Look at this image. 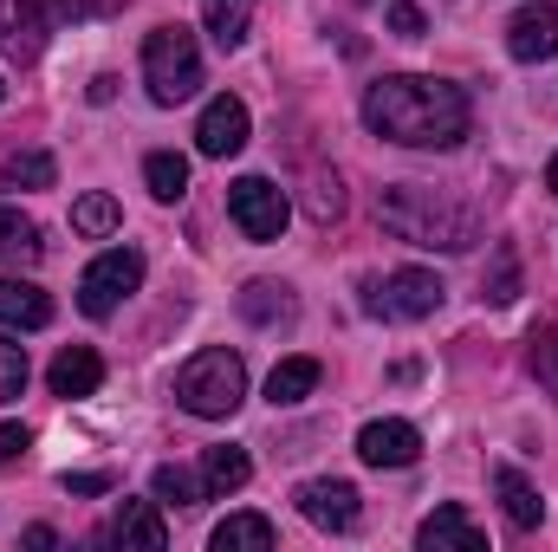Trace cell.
I'll list each match as a JSON object with an SVG mask.
<instances>
[{
  "instance_id": "1",
  "label": "cell",
  "mask_w": 558,
  "mask_h": 552,
  "mask_svg": "<svg viewBox=\"0 0 558 552\" xmlns=\"http://www.w3.org/2000/svg\"><path fill=\"white\" fill-rule=\"evenodd\" d=\"M364 124L384 143H403V149H454L474 124V105L448 79L397 72V79H377L364 92Z\"/></svg>"
},
{
  "instance_id": "2",
  "label": "cell",
  "mask_w": 558,
  "mask_h": 552,
  "mask_svg": "<svg viewBox=\"0 0 558 552\" xmlns=\"http://www.w3.org/2000/svg\"><path fill=\"white\" fill-rule=\"evenodd\" d=\"M377 221L410 241V248H441V254H468L481 241V215L441 189H422V182H390L377 195Z\"/></svg>"
},
{
  "instance_id": "3",
  "label": "cell",
  "mask_w": 558,
  "mask_h": 552,
  "mask_svg": "<svg viewBox=\"0 0 558 552\" xmlns=\"http://www.w3.org/2000/svg\"><path fill=\"white\" fill-rule=\"evenodd\" d=\"M241 397H247V364H241V351H228V345H208V351H195V358L175 371V404L189 416L221 422V416L241 410Z\"/></svg>"
},
{
  "instance_id": "4",
  "label": "cell",
  "mask_w": 558,
  "mask_h": 552,
  "mask_svg": "<svg viewBox=\"0 0 558 552\" xmlns=\"http://www.w3.org/2000/svg\"><path fill=\"white\" fill-rule=\"evenodd\" d=\"M143 85L156 105H189L202 92V46L189 26H156L143 39Z\"/></svg>"
},
{
  "instance_id": "5",
  "label": "cell",
  "mask_w": 558,
  "mask_h": 552,
  "mask_svg": "<svg viewBox=\"0 0 558 552\" xmlns=\"http://www.w3.org/2000/svg\"><path fill=\"white\" fill-rule=\"evenodd\" d=\"M137 286H143V254L137 248H111V254H98L85 267V279H78V312L85 319H111Z\"/></svg>"
},
{
  "instance_id": "6",
  "label": "cell",
  "mask_w": 558,
  "mask_h": 552,
  "mask_svg": "<svg viewBox=\"0 0 558 552\" xmlns=\"http://www.w3.org/2000/svg\"><path fill=\"white\" fill-rule=\"evenodd\" d=\"M228 215H234V228L247 235V241H279L286 235V195H279L267 176H241L234 189H228Z\"/></svg>"
},
{
  "instance_id": "7",
  "label": "cell",
  "mask_w": 558,
  "mask_h": 552,
  "mask_svg": "<svg viewBox=\"0 0 558 552\" xmlns=\"http://www.w3.org/2000/svg\"><path fill=\"white\" fill-rule=\"evenodd\" d=\"M441 292L448 286L428 274V267H397L384 286H371V312H384V319H428L441 305Z\"/></svg>"
},
{
  "instance_id": "8",
  "label": "cell",
  "mask_w": 558,
  "mask_h": 552,
  "mask_svg": "<svg viewBox=\"0 0 558 552\" xmlns=\"http://www.w3.org/2000/svg\"><path fill=\"white\" fill-rule=\"evenodd\" d=\"M357 455H364L371 468H410L422 455V429L403 422V416H377V422L357 429Z\"/></svg>"
},
{
  "instance_id": "9",
  "label": "cell",
  "mask_w": 558,
  "mask_h": 552,
  "mask_svg": "<svg viewBox=\"0 0 558 552\" xmlns=\"http://www.w3.org/2000/svg\"><path fill=\"white\" fill-rule=\"evenodd\" d=\"M299 514L325 533H351L357 527V488L351 481H305L299 488Z\"/></svg>"
},
{
  "instance_id": "10",
  "label": "cell",
  "mask_w": 558,
  "mask_h": 552,
  "mask_svg": "<svg viewBox=\"0 0 558 552\" xmlns=\"http://www.w3.org/2000/svg\"><path fill=\"white\" fill-rule=\"evenodd\" d=\"M507 52H513L520 65L553 59L558 52V7H520V13L507 20Z\"/></svg>"
},
{
  "instance_id": "11",
  "label": "cell",
  "mask_w": 558,
  "mask_h": 552,
  "mask_svg": "<svg viewBox=\"0 0 558 552\" xmlns=\"http://www.w3.org/2000/svg\"><path fill=\"white\" fill-rule=\"evenodd\" d=\"M247 143V105L241 98H208V111H202V124H195V149L202 156H234Z\"/></svg>"
},
{
  "instance_id": "12",
  "label": "cell",
  "mask_w": 558,
  "mask_h": 552,
  "mask_svg": "<svg viewBox=\"0 0 558 552\" xmlns=\"http://www.w3.org/2000/svg\"><path fill=\"white\" fill-rule=\"evenodd\" d=\"M46 384H52V397H92V391L105 384V358H98L92 345H65V351L52 358Z\"/></svg>"
},
{
  "instance_id": "13",
  "label": "cell",
  "mask_w": 558,
  "mask_h": 552,
  "mask_svg": "<svg viewBox=\"0 0 558 552\" xmlns=\"http://www.w3.org/2000/svg\"><path fill=\"white\" fill-rule=\"evenodd\" d=\"M416 547L422 552H481L487 547V533H481L461 507H435V514L416 527Z\"/></svg>"
},
{
  "instance_id": "14",
  "label": "cell",
  "mask_w": 558,
  "mask_h": 552,
  "mask_svg": "<svg viewBox=\"0 0 558 552\" xmlns=\"http://www.w3.org/2000/svg\"><path fill=\"white\" fill-rule=\"evenodd\" d=\"M111 547H143V552L169 547V527H162L156 501H124V507H118V520H111Z\"/></svg>"
},
{
  "instance_id": "15",
  "label": "cell",
  "mask_w": 558,
  "mask_h": 552,
  "mask_svg": "<svg viewBox=\"0 0 558 552\" xmlns=\"http://www.w3.org/2000/svg\"><path fill=\"white\" fill-rule=\"evenodd\" d=\"M494 494H500V507H507V520H513L520 533H533V527L546 520V501H539V488H533L520 468H507V461L494 468Z\"/></svg>"
},
{
  "instance_id": "16",
  "label": "cell",
  "mask_w": 558,
  "mask_h": 552,
  "mask_svg": "<svg viewBox=\"0 0 558 552\" xmlns=\"http://www.w3.org/2000/svg\"><path fill=\"white\" fill-rule=\"evenodd\" d=\"M0 325L39 332V325H52V299L33 279H0Z\"/></svg>"
},
{
  "instance_id": "17",
  "label": "cell",
  "mask_w": 558,
  "mask_h": 552,
  "mask_svg": "<svg viewBox=\"0 0 558 552\" xmlns=\"http://www.w3.org/2000/svg\"><path fill=\"white\" fill-rule=\"evenodd\" d=\"M202 481H208V501H215V494H241V488L254 481V461H247V448H234V442L208 448V455H202Z\"/></svg>"
},
{
  "instance_id": "18",
  "label": "cell",
  "mask_w": 558,
  "mask_h": 552,
  "mask_svg": "<svg viewBox=\"0 0 558 552\" xmlns=\"http://www.w3.org/2000/svg\"><path fill=\"white\" fill-rule=\"evenodd\" d=\"M318 358H279L274 364V377H267V404L274 410H286V404H305L312 391H318Z\"/></svg>"
},
{
  "instance_id": "19",
  "label": "cell",
  "mask_w": 558,
  "mask_h": 552,
  "mask_svg": "<svg viewBox=\"0 0 558 552\" xmlns=\"http://www.w3.org/2000/svg\"><path fill=\"white\" fill-rule=\"evenodd\" d=\"M215 552H274V520L267 514H228L215 533H208Z\"/></svg>"
},
{
  "instance_id": "20",
  "label": "cell",
  "mask_w": 558,
  "mask_h": 552,
  "mask_svg": "<svg viewBox=\"0 0 558 552\" xmlns=\"http://www.w3.org/2000/svg\"><path fill=\"white\" fill-rule=\"evenodd\" d=\"M143 182H149L156 202H182V195H189V156H175V149H149V156H143Z\"/></svg>"
},
{
  "instance_id": "21",
  "label": "cell",
  "mask_w": 558,
  "mask_h": 552,
  "mask_svg": "<svg viewBox=\"0 0 558 552\" xmlns=\"http://www.w3.org/2000/svg\"><path fill=\"white\" fill-rule=\"evenodd\" d=\"M247 20H254L247 0H202V26H208V39H215L221 52H234V46L247 39Z\"/></svg>"
},
{
  "instance_id": "22",
  "label": "cell",
  "mask_w": 558,
  "mask_h": 552,
  "mask_svg": "<svg viewBox=\"0 0 558 552\" xmlns=\"http://www.w3.org/2000/svg\"><path fill=\"white\" fill-rule=\"evenodd\" d=\"M39 254H46L39 228H33L20 208H0V261H7V267H33Z\"/></svg>"
},
{
  "instance_id": "23",
  "label": "cell",
  "mask_w": 558,
  "mask_h": 552,
  "mask_svg": "<svg viewBox=\"0 0 558 552\" xmlns=\"http://www.w3.org/2000/svg\"><path fill=\"white\" fill-rule=\"evenodd\" d=\"M526 364H533L539 391L558 404V319H539V325H533V338H526Z\"/></svg>"
},
{
  "instance_id": "24",
  "label": "cell",
  "mask_w": 558,
  "mask_h": 552,
  "mask_svg": "<svg viewBox=\"0 0 558 552\" xmlns=\"http://www.w3.org/2000/svg\"><path fill=\"white\" fill-rule=\"evenodd\" d=\"M118 221H124V215H118V202H111V195H98V189L72 202V228H78L85 241H111V235H118Z\"/></svg>"
},
{
  "instance_id": "25",
  "label": "cell",
  "mask_w": 558,
  "mask_h": 552,
  "mask_svg": "<svg viewBox=\"0 0 558 552\" xmlns=\"http://www.w3.org/2000/svg\"><path fill=\"white\" fill-rule=\"evenodd\" d=\"M149 494H156V501H175V507H202V501H208V481L189 475V468H175V461H162V468L149 475Z\"/></svg>"
},
{
  "instance_id": "26",
  "label": "cell",
  "mask_w": 558,
  "mask_h": 552,
  "mask_svg": "<svg viewBox=\"0 0 558 552\" xmlns=\"http://www.w3.org/2000/svg\"><path fill=\"white\" fill-rule=\"evenodd\" d=\"M241 319H247V325H279V319H292V292L274 286V279H254V286L241 292Z\"/></svg>"
},
{
  "instance_id": "27",
  "label": "cell",
  "mask_w": 558,
  "mask_h": 552,
  "mask_svg": "<svg viewBox=\"0 0 558 552\" xmlns=\"http://www.w3.org/2000/svg\"><path fill=\"white\" fill-rule=\"evenodd\" d=\"M52 176H59V163H52L46 149H7V156H0V182H20V189H52Z\"/></svg>"
},
{
  "instance_id": "28",
  "label": "cell",
  "mask_w": 558,
  "mask_h": 552,
  "mask_svg": "<svg viewBox=\"0 0 558 552\" xmlns=\"http://www.w3.org/2000/svg\"><path fill=\"white\" fill-rule=\"evenodd\" d=\"M20 391H26V345H13L0 332V404H13Z\"/></svg>"
},
{
  "instance_id": "29",
  "label": "cell",
  "mask_w": 558,
  "mask_h": 552,
  "mask_svg": "<svg viewBox=\"0 0 558 552\" xmlns=\"http://www.w3.org/2000/svg\"><path fill=\"white\" fill-rule=\"evenodd\" d=\"M305 208H312V221H338V215H344V182H338V176H312Z\"/></svg>"
},
{
  "instance_id": "30",
  "label": "cell",
  "mask_w": 558,
  "mask_h": 552,
  "mask_svg": "<svg viewBox=\"0 0 558 552\" xmlns=\"http://www.w3.org/2000/svg\"><path fill=\"white\" fill-rule=\"evenodd\" d=\"M384 20H390L403 39H422V13L410 7V0H390V7H384Z\"/></svg>"
},
{
  "instance_id": "31",
  "label": "cell",
  "mask_w": 558,
  "mask_h": 552,
  "mask_svg": "<svg viewBox=\"0 0 558 552\" xmlns=\"http://www.w3.org/2000/svg\"><path fill=\"white\" fill-rule=\"evenodd\" d=\"M513 286H520V267H513V254H500V267H494V286H487V299H494V305H507V299H513Z\"/></svg>"
},
{
  "instance_id": "32",
  "label": "cell",
  "mask_w": 558,
  "mask_h": 552,
  "mask_svg": "<svg viewBox=\"0 0 558 552\" xmlns=\"http://www.w3.org/2000/svg\"><path fill=\"white\" fill-rule=\"evenodd\" d=\"M65 494H111V475L105 468H78V475H65Z\"/></svg>"
},
{
  "instance_id": "33",
  "label": "cell",
  "mask_w": 558,
  "mask_h": 552,
  "mask_svg": "<svg viewBox=\"0 0 558 552\" xmlns=\"http://www.w3.org/2000/svg\"><path fill=\"white\" fill-rule=\"evenodd\" d=\"M20 455H26V429H20V422H0V468L20 461Z\"/></svg>"
},
{
  "instance_id": "34",
  "label": "cell",
  "mask_w": 558,
  "mask_h": 552,
  "mask_svg": "<svg viewBox=\"0 0 558 552\" xmlns=\"http://www.w3.org/2000/svg\"><path fill=\"white\" fill-rule=\"evenodd\" d=\"M118 98V79H92V105H111Z\"/></svg>"
},
{
  "instance_id": "35",
  "label": "cell",
  "mask_w": 558,
  "mask_h": 552,
  "mask_svg": "<svg viewBox=\"0 0 558 552\" xmlns=\"http://www.w3.org/2000/svg\"><path fill=\"white\" fill-rule=\"evenodd\" d=\"M546 189H553V195H558V156H553V169H546Z\"/></svg>"
},
{
  "instance_id": "36",
  "label": "cell",
  "mask_w": 558,
  "mask_h": 552,
  "mask_svg": "<svg viewBox=\"0 0 558 552\" xmlns=\"http://www.w3.org/2000/svg\"><path fill=\"white\" fill-rule=\"evenodd\" d=\"M0 98H7V85H0Z\"/></svg>"
}]
</instances>
